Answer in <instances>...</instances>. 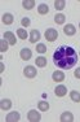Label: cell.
<instances>
[{
    "label": "cell",
    "instance_id": "1",
    "mask_svg": "<svg viewBox=\"0 0 80 122\" xmlns=\"http://www.w3.org/2000/svg\"><path fill=\"white\" fill-rule=\"evenodd\" d=\"M53 61L54 65L58 68L68 70V69L74 68L78 62V53L72 47L68 46H61L54 51L53 53Z\"/></svg>",
    "mask_w": 80,
    "mask_h": 122
},
{
    "label": "cell",
    "instance_id": "2",
    "mask_svg": "<svg viewBox=\"0 0 80 122\" xmlns=\"http://www.w3.org/2000/svg\"><path fill=\"white\" fill-rule=\"evenodd\" d=\"M45 39L48 40V42H54V40L58 38V33H57V30H54V29H48V30H45Z\"/></svg>",
    "mask_w": 80,
    "mask_h": 122
},
{
    "label": "cell",
    "instance_id": "3",
    "mask_svg": "<svg viewBox=\"0 0 80 122\" xmlns=\"http://www.w3.org/2000/svg\"><path fill=\"white\" fill-rule=\"evenodd\" d=\"M23 74H25V77H27V78H35L36 77V74H38V71H36V69L34 68V66H26V68L23 69Z\"/></svg>",
    "mask_w": 80,
    "mask_h": 122
},
{
    "label": "cell",
    "instance_id": "4",
    "mask_svg": "<svg viewBox=\"0 0 80 122\" xmlns=\"http://www.w3.org/2000/svg\"><path fill=\"white\" fill-rule=\"evenodd\" d=\"M40 118H41V116H40V113H38L36 110H30V112L27 113V120L30 122H39Z\"/></svg>",
    "mask_w": 80,
    "mask_h": 122
},
{
    "label": "cell",
    "instance_id": "5",
    "mask_svg": "<svg viewBox=\"0 0 80 122\" xmlns=\"http://www.w3.org/2000/svg\"><path fill=\"white\" fill-rule=\"evenodd\" d=\"M4 39L9 43V46H14L17 43V39H16V36H14V34L10 33V31H5L4 33Z\"/></svg>",
    "mask_w": 80,
    "mask_h": 122
},
{
    "label": "cell",
    "instance_id": "6",
    "mask_svg": "<svg viewBox=\"0 0 80 122\" xmlns=\"http://www.w3.org/2000/svg\"><path fill=\"white\" fill-rule=\"evenodd\" d=\"M54 92H56V95H57L58 97H63V96H66V94H67V88H66V86L59 85V86L56 87Z\"/></svg>",
    "mask_w": 80,
    "mask_h": 122
},
{
    "label": "cell",
    "instance_id": "7",
    "mask_svg": "<svg viewBox=\"0 0 80 122\" xmlns=\"http://www.w3.org/2000/svg\"><path fill=\"white\" fill-rule=\"evenodd\" d=\"M19 118H21L19 113L14 110V112L8 113V116H7V118H5V121H8V122H17V121H19Z\"/></svg>",
    "mask_w": 80,
    "mask_h": 122
},
{
    "label": "cell",
    "instance_id": "8",
    "mask_svg": "<svg viewBox=\"0 0 80 122\" xmlns=\"http://www.w3.org/2000/svg\"><path fill=\"white\" fill-rule=\"evenodd\" d=\"M31 56H32V52H31L30 48H23L21 51V59L23 61H27L31 59Z\"/></svg>",
    "mask_w": 80,
    "mask_h": 122
},
{
    "label": "cell",
    "instance_id": "9",
    "mask_svg": "<svg viewBox=\"0 0 80 122\" xmlns=\"http://www.w3.org/2000/svg\"><path fill=\"white\" fill-rule=\"evenodd\" d=\"M63 31H65V34L68 36H72V35H75V33H76V30H75V26L74 25H71V24H68L66 25L63 27Z\"/></svg>",
    "mask_w": 80,
    "mask_h": 122
},
{
    "label": "cell",
    "instance_id": "10",
    "mask_svg": "<svg viewBox=\"0 0 80 122\" xmlns=\"http://www.w3.org/2000/svg\"><path fill=\"white\" fill-rule=\"evenodd\" d=\"M62 122H72L74 121V114L71 112H65L61 114V118H59Z\"/></svg>",
    "mask_w": 80,
    "mask_h": 122
},
{
    "label": "cell",
    "instance_id": "11",
    "mask_svg": "<svg viewBox=\"0 0 80 122\" xmlns=\"http://www.w3.org/2000/svg\"><path fill=\"white\" fill-rule=\"evenodd\" d=\"M0 108L3 110H9L12 108V101H10L9 99H3V100L0 101Z\"/></svg>",
    "mask_w": 80,
    "mask_h": 122
},
{
    "label": "cell",
    "instance_id": "12",
    "mask_svg": "<svg viewBox=\"0 0 80 122\" xmlns=\"http://www.w3.org/2000/svg\"><path fill=\"white\" fill-rule=\"evenodd\" d=\"M52 78H53L54 82H62V81L65 79V73H63V71H61V70L54 71L53 75H52Z\"/></svg>",
    "mask_w": 80,
    "mask_h": 122
},
{
    "label": "cell",
    "instance_id": "13",
    "mask_svg": "<svg viewBox=\"0 0 80 122\" xmlns=\"http://www.w3.org/2000/svg\"><path fill=\"white\" fill-rule=\"evenodd\" d=\"M1 20H3V22H4L5 25H12L14 17H13V14H10V13H4L3 17H1Z\"/></svg>",
    "mask_w": 80,
    "mask_h": 122
},
{
    "label": "cell",
    "instance_id": "14",
    "mask_svg": "<svg viewBox=\"0 0 80 122\" xmlns=\"http://www.w3.org/2000/svg\"><path fill=\"white\" fill-rule=\"evenodd\" d=\"M38 40H40V33L38 30H31V33H30V42L31 43H36Z\"/></svg>",
    "mask_w": 80,
    "mask_h": 122
},
{
    "label": "cell",
    "instance_id": "15",
    "mask_svg": "<svg viewBox=\"0 0 80 122\" xmlns=\"http://www.w3.org/2000/svg\"><path fill=\"white\" fill-rule=\"evenodd\" d=\"M22 5H23V8L26 10H30L35 7V0H23V1H22Z\"/></svg>",
    "mask_w": 80,
    "mask_h": 122
},
{
    "label": "cell",
    "instance_id": "16",
    "mask_svg": "<svg viewBox=\"0 0 80 122\" xmlns=\"http://www.w3.org/2000/svg\"><path fill=\"white\" fill-rule=\"evenodd\" d=\"M38 12H39L40 16H44V14H47L49 12V7H48L47 4H40L39 8H38Z\"/></svg>",
    "mask_w": 80,
    "mask_h": 122
},
{
    "label": "cell",
    "instance_id": "17",
    "mask_svg": "<svg viewBox=\"0 0 80 122\" xmlns=\"http://www.w3.org/2000/svg\"><path fill=\"white\" fill-rule=\"evenodd\" d=\"M54 21H56V24L62 25L65 21H66V17H65V14H62V13H57L56 16H54Z\"/></svg>",
    "mask_w": 80,
    "mask_h": 122
},
{
    "label": "cell",
    "instance_id": "18",
    "mask_svg": "<svg viewBox=\"0 0 80 122\" xmlns=\"http://www.w3.org/2000/svg\"><path fill=\"white\" fill-rule=\"evenodd\" d=\"M17 35H18V38H19V39H22V40H26L28 38L27 31L23 30V29H18V30H17Z\"/></svg>",
    "mask_w": 80,
    "mask_h": 122
},
{
    "label": "cell",
    "instance_id": "19",
    "mask_svg": "<svg viewBox=\"0 0 80 122\" xmlns=\"http://www.w3.org/2000/svg\"><path fill=\"white\" fill-rule=\"evenodd\" d=\"M65 5H66V1H65V0H56V1H54V8H56L57 10L63 9Z\"/></svg>",
    "mask_w": 80,
    "mask_h": 122
},
{
    "label": "cell",
    "instance_id": "20",
    "mask_svg": "<svg viewBox=\"0 0 80 122\" xmlns=\"http://www.w3.org/2000/svg\"><path fill=\"white\" fill-rule=\"evenodd\" d=\"M35 64L39 68H44V66L47 65V59H45V57H38V59L35 60Z\"/></svg>",
    "mask_w": 80,
    "mask_h": 122
},
{
    "label": "cell",
    "instance_id": "21",
    "mask_svg": "<svg viewBox=\"0 0 80 122\" xmlns=\"http://www.w3.org/2000/svg\"><path fill=\"white\" fill-rule=\"evenodd\" d=\"M38 108L41 110V112H47V110L49 109V103H48V101H40L38 104Z\"/></svg>",
    "mask_w": 80,
    "mask_h": 122
},
{
    "label": "cell",
    "instance_id": "22",
    "mask_svg": "<svg viewBox=\"0 0 80 122\" xmlns=\"http://www.w3.org/2000/svg\"><path fill=\"white\" fill-rule=\"evenodd\" d=\"M70 97H71V100L75 101V103H80V92H78V91H71Z\"/></svg>",
    "mask_w": 80,
    "mask_h": 122
},
{
    "label": "cell",
    "instance_id": "23",
    "mask_svg": "<svg viewBox=\"0 0 80 122\" xmlns=\"http://www.w3.org/2000/svg\"><path fill=\"white\" fill-rule=\"evenodd\" d=\"M36 52H38V53H45V52H47V46L43 44V43L36 44Z\"/></svg>",
    "mask_w": 80,
    "mask_h": 122
},
{
    "label": "cell",
    "instance_id": "24",
    "mask_svg": "<svg viewBox=\"0 0 80 122\" xmlns=\"http://www.w3.org/2000/svg\"><path fill=\"white\" fill-rule=\"evenodd\" d=\"M8 47H9V43H8L7 40H5V39L0 40V51H1V52L8 51Z\"/></svg>",
    "mask_w": 80,
    "mask_h": 122
},
{
    "label": "cell",
    "instance_id": "25",
    "mask_svg": "<svg viewBox=\"0 0 80 122\" xmlns=\"http://www.w3.org/2000/svg\"><path fill=\"white\" fill-rule=\"evenodd\" d=\"M30 18H28V17H23V18H22V21H21V24H22V26H23V27H27V26H30Z\"/></svg>",
    "mask_w": 80,
    "mask_h": 122
},
{
    "label": "cell",
    "instance_id": "26",
    "mask_svg": "<svg viewBox=\"0 0 80 122\" xmlns=\"http://www.w3.org/2000/svg\"><path fill=\"white\" fill-rule=\"evenodd\" d=\"M74 75H75V78H78V79H80V68H78L75 71H74Z\"/></svg>",
    "mask_w": 80,
    "mask_h": 122
},
{
    "label": "cell",
    "instance_id": "27",
    "mask_svg": "<svg viewBox=\"0 0 80 122\" xmlns=\"http://www.w3.org/2000/svg\"><path fill=\"white\" fill-rule=\"evenodd\" d=\"M4 70H5V66H4V64H3V62H0V71L3 73Z\"/></svg>",
    "mask_w": 80,
    "mask_h": 122
},
{
    "label": "cell",
    "instance_id": "28",
    "mask_svg": "<svg viewBox=\"0 0 80 122\" xmlns=\"http://www.w3.org/2000/svg\"><path fill=\"white\" fill-rule=\"evenodd\" d=\"M79 26H80V24H79Z\"/></svg>",
    "mask_w": 80,
    "mask_h": 122
}]
</instances>
